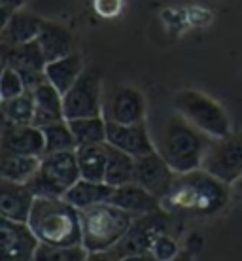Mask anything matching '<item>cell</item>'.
I'll list each match as a JSON object with an SVG mask.
<instances>
[{
    "instance_id": "1",
    "label": "cell",
    "mask_w": 242,
    "mask_h": 261,
    "mask_svg": "<svg viewBox=\"0 0 242 261\" xmlns=\"http://www.w3.org/2000/svg\"><path fill=\"white\" fill-rule=\"evenodd\" d=\"M150 130L155 150L165 157L174 172L199 169L212 142V137L197 129L174 108L165 116L151 119Z\"/></svg>"
},
{
    "instance_id": "2",
    "label": "cell",
    "mask_w": 242,
    "mask_h": 261,
    "mask_svg": "<svg viewBox=\"0 0 242 261\" xmlns=\"http://www.w3.org/2000/svg\"><path fill=\"white\" fill-rule=\"evenodd\" d=\"M229 188V184L199 167L187 172H176L172 188L161 199V204L169 214L214 216L227 206Z\"/></svg>"
},
{
    "instance_id": "3",
    "label": "cell",
    "mask_w": 242,
    "mask_h": 261,
    "mask_svg": "<svg viewBox=\"0 0 242 261\" xmlns=\"http://www.w3.org/2000/svg\"><path fill=\"white\" fill-rule=\"evenodd\" d=\"M29 225L44 244H84L79 208L65 197H36Z\"/></svg>"
},
{
    "instance_id": "4",
    "label": "cell",
    "mask_w": 242,
    "mask_h": 261,
    "mask_svg": "<svg viewBox=\"0 0 242 261\" xmlns=\"http://www.w3.org/2000/svg\"><path fill=\"white\" fill-rule=\"evenodd\" d=\"M82 242L91 255H102L118 244L131 229L137 216L116 206L114 202H98L79 210Z\"/></svg>"
},
{
    "instance_id": "5",
    "label": "cell",
    "mask_w": 242,
    "mask_h": 261,
    "mask_svg": "<svg viewBox=\"0 0 242 261\" xmlns=\"http://www.w3.org/2000/svg\"><path fill=\"white\" fill-rule=\"evenodd\" d=\"M174 110L197 129L212 138L227 137L231 133V118L220 102L197 89H182L174 95Z\"/></svg>"
},
{
    "instance_id": "6",
    "label": "cell",
    "mask_w": 242,
    "mask_h": 261,
    "mask_svg": "<svg viewBox=\"0 0 242 261\" xmlns=\"http://www.w3.org/2000/svg\"><path fill=\"white\" fill-rule=\"evenodd\" d=\"M79 165L76 150L53 151L40 157V167L26 186L34 191V195L65 197V193L78 182Z\"/></svg>"
},
{
    "instance_id": "7",
    "label": "cell",
    "mask_w": 242,
    "mask_h": 261,
    "mask_svg": "<svg viewBox=\"0 0 242 261\" xmlns=\"http://www.w3.org/2000/svg\"><path fill=\"white\" fill-rule=\"evenodd\" d=\"M167 214L169 212L161 208L150 214L138 216L132 222L131 229L127 231V235L102 255L104 257H153L151 250L157 237L167 233L165 231L169 225Z\"/></svg>"
},
{
    "instance_id": "8",
    "label": "cell",
    "mask_w": 242,
    "mask_h": 261,
    "mask_svg": "<svg viewBox=\"0 0 242 261\" xmlns=\"http://www.w3.org/2000/svg\"><path fill=\"white\" fill-rule=\"evenodd\" d=\"M201 167L233 186L242 176V135L229 133L227 137L212 138Z\"/></svg>"
},
{
    "instance_id": "9",
    "label": "cell",
    "mask_w": 242,
    "mask_h": 261,
    "mask_svg": "<svg viewBox=\"0 0 242 261\" xmlns=\"http://www.w3.org/2000/svg\"><path fill=\"white\" fill-rule=\"evenodd\" d=\"M63 106L66 119L104 116L100 78L93 70H84L76 84L63 95Z\"/></svg>"
},
{
    "instance_id": "10",
    "label": "cell",
    "mask_w": 242,
    "mask_h": 261,
    "mask_svg": "<svg viewBox=\"0 0 242 261\" xmlns=\"http://www.w3.org/2000/svg\"><path fill=\"white\" fill-rule=\"evenodd\" d=\"M2 63L19 72L25 82V87L31 91L47 80V59L40 47L38 40H31L25 44H13V46L2 44Z\"/></svg>"
},
{
    "instance_id": "11",
    "label": "cell",
    "mask_w": 242,
    "mask_h": 261,
    "mask_svg": "<svg viewBox=\"0 0 242 261\" xmlns=\"http://www.w3.org/2000/svg\"><path fill=\"white\" fill-rule=\"evenodd\" d=\"M40 248V239L29 222L2 218L0 222V257L2 259H34Z\"/></svg>"
},
{
    "instance_id": "12",
    "label": "cell",
    "mask_w": 242,
    "mask_h": 261,
    "mask_svg": "<svg viewBox=\"0 0 242 261\" xmlns=\"http://www.w3.org/2000/svg\"><path fill=\"white\" fill-rule=\"evenodd\" d=\"M44 133L34 123H15L2 118L0 129V153L19 155H44Z\"/></svg>"
},
{
    "instance_id": "13",
    "label": "cell",
    "mask_w": 242,
    "mask_h": 261,
    "mask_svg": "<svg viewBox=\"0 0 242 261\" xmlns=\"http://www.w3.org/2000/svg\"><path fill=\"white\" fill-rule=\"evenodd\" d=\"M174 176H176L174 169L165 161V157L157 150L137 157V161H135V178H132V182L140 184L142 188L151 191L159 199H163L170 191Z\"/></svg>"
},
{
    "instance_id": "14",
    "label": "cell",
    "mask_w": 242,
    "mask_h": 261,
    "mask_svg": "<svg viewBox=\"0 0 242 261\" xmlns=\"http://www.w3.org/2000/svg\"><path fill=\"white\" fill-rule=\"evenodd\" d=\"M146 114L144 95L131 85H118L104 106V118L116 123H140L148 119Z\"/></svg>"
},
{
    "instance_id": "15",
    "label": "cell",
    "mask_w": 242,
    "mask_h": 261,
    "mask_svg": "<svg viewBox=\"0 0 242 261\" xmlns=\"http://www.w3.org/2000/svg\"><path fill=\"white\" fill-rule=\"evenodd\" d=\"M106 142L119 148V150L127 151V153H131L132 157L146 155V153L155 150L148 119L140 121V123H116V121H108Z\"/></svg>"
},
{
    "instance_id": "16",
    "label": "cell",
    "mask_w": 242,
    "mask_h": 261,
    "mask_svg": "<svg viewBox=\"0 0 242 261\" xmlns=\"http://www.w3.org/2000/svg\"><path fill=\"white\" fill-rule=\"evenodd\" d=\"M34 201H36V195L26 184L0 178V214L2 218L29 222Z\"/></svg>"
},
{
    "instance_id": "17",
    "label": "cell",
    "mask_w": 242,
    "mask_h": 261,
    "mask_svg": "<svg viewBox=\"0 0 242 261\" xmlns=\"http://www.w3.org/2000/svg\"><path fill=\"white\" fill-rule=\"evenodd\" d=\"M110 202H114L119 208L135 214L137 218L163 208L161 199L155 197L151 191H148L146 188H142L137 182H129L114 188V191H112L110 195Z\"/></svg>"
},
{
    "instance_id": "18",
    "label": "cell",
    "mask_w": 242,
    "mask_h": 261,
    "mask_svg": "<svg viewBox=\"0 0 242 261\" xmlns=\"http://www.w3.org/2000/svg\"><path fill=\"white\" fill-rule=\"evenodd\" d=\"M33 93H34V105H36L34 125L44 127V125L66 119L65 106H63V93L55 85H51L46 80L38 87H34Z\"/></svg>"
},
{
    "instance_id": "19",
    "label": "cell",
    "mask_w": 242,
    "mask_h": 261,
    "mask_svg": "<svg viewBox=\"0 0 242 261\" xmlns=\"http://www.w3.org/2000/svg\"><path fill=\"white\" fill-rule=\"evenodd\" d=\"M44 19L36 13H31L19 8L2 23V44L13 46V44H25L38 38L40 27Z\"/></svg>"
},
{
    "instance_id": "20",
    "label": "cell",
    "mask_w": 242,
    "mask_h": 261,
    "mask_svg": "<svg viewBox=\"0 0 242 261\" xmlns=\"http://www.w3.org/2000/svg\"><path fill=\"white\" fill-rule=\"evenodd\" d=\"M36 40H38L40 47H42V51L46 55L47 63L59 59V57H65V55L74 51L72 33L65 25H61V23H53V21L44 19Z\"/></svg>"
},
{
    "instance_id": "21",
    "label": "cell",
    "mask_w": 242,
    "mask_h": 261,
    "mask_svg": "<svg viewBox=\"0 0 242 261\" xmlns=\"http://www.w3.org/2000/svg\"><path fill=\"white\" fill-rule=\"evenodd\" d=\"M85 66L84 59L78 51H72L65 55V57H59L55 61H49L46 65V78L51 85H55L63 95H65L74 84L76 80L84 74Z\"/></svg>"
},
{
    "instance_id": "22",
    "label": "cell",
    "mask_w": 242,
    "mask_h": 261,
    "mask_svg": "<svg viewBox=\"0 0 242 261\" xmlns=\"http://www.w3.org/2000/svg\"><path fill=\"white\" fill-rule=\"evenodd\" d=\"M112 191H114V188H112L110 184L79 178L78 182L65 193V199H68L76 208L84 210L87 206L98 204V202L110 201Z\"/></svg>"
},
{
    "instance_id": "23",
    "label": "cell",
    "mask_w": 242,
    "mask_h": 261,
    "mask_svg": "<svg viewBox=\"0 0 242 261\" xmlns=\"http://www.w3.org/2000/svg\"><path fill=\"white\" fill-rule=\"evenodd\" d=\"M76 157H78L79 174H82V178L104 182L106 161H108L106 142L78 146V148H76Z\"/></svg>"
},
{
    "instance_id": "24",
    "label": "cell",
    "mask_w": 242,
    "mask_h": 261,
    "mask_svg": "<svg viewBox=\"0 0 242 261\" xmlns=\"http://www.w3.org/2000/svg\"><path fill=\"white\" fill-rule=\"evenodd\" d=\"M106 151H108V161H106L104 182L110 184L112 188L132 182L137 157H132L131 153L119 150V148H116V146H112L108 142H106Z\"/></svg>"
},
{
    "instance_id": "25",
    "label": "cell",
    "mask_w": 242,
    "mask_h": 261,
    "mask_svg": "<svg viewBox=\"0 0 242 261\" xmlns=\"http://www.w3.org/2000/svg\"><path fill=\"white\" fill-rule=\"evenodd\" d=\"M40 167V155L0 153V178L26 184Z\"/></svg>"
},
{
    "instance_id": "26",
    "label": "cell",
    "mask_w": 242,
    "mask_h": 261,
    "mask_svg": "<svg viewBox=\"0 0 242 261\" xmlns=\"http://www.w3.org/2000/svg\"><path fill=\"white\" fill-rule=\"evenodd\" d=\"M68 123H70V129H72L78 146L106 142L108 121H106L104 116H89V118L68 119Z\"/></svg>"
},
{
    "instance_id": "27",
    "label": "cell",
    "mask_w": 242,
    "mask_h": 261,
    "mask_svg": "<svg viewBox=\"0 0 242 261\" xmlns=\"http://www.w3.org/2000/svg\"><path fill=\"white\" fill-rule=\"evenodd\" d=\"M2 118L15 121V123H34V114H36V105H34V93L31 89L23 91L17 97L2 100Z\"/></svg>"
},
{
    "instance_id": "28",
    "label": "cell",
    "mask_w": 242,
    "mask_h": 261,
    "mask_svg": "<svg viewBox=\"0 0 242 261\" xmlns=\"http://www.w3.org/2000/svg\"><path fill=\"white\" fill-rule=\"evenodd\" d=\"M40 129L44 133V142H46L44 153L76 150V148H78V142H76V138H74V133H72V129H70L68 119L44 125V127H40Z\"/></svg>"
},
{
    "instance_id": "29",
    "label": "cell",
    "mask_w": 242,
    "mask_h": 261,
    "mask_svg": "<svg viewBox=\"0 0 242 261\" xmlns=\"http://www.w3.org/2000/svg\"><path fill=\"white\" fill-rule=\"evenodd\" d=\"M89 250L84 244H44L40 242V248L34 259H87Z\"/></svg>"
},
{
    "instance_id": "30",
    "label": "cell",
    "mask_w": 242,
    "mask_h": 261,
    "mask_svg": "<svg viewBox=\"0 0 242 261\" xmlns=\"http://www.w3.org/2000/svg\"><path fill=\"white\" fill-rule=\"evenodd\" d=\"M23 91H26V87L19 72L8 65L2 66V78H0V97H2V100L17 97Z\"/></svg>"
},
{
    "instance_id": "31",
    "label": "cell",
    "mask_w": 242,
    "mask_h": 261,
    "mask_svg": "<svg viewBox=\"0 0 242 261\" xmlns=\"http://www.w3.org/2000/svg\"><path fill=\"white\" fill-rule=\"evenodd\" d=\"M25 0H2V23L12 15L15 10H19L23 6Z\"/></svg>"
},
{
    "instance_id": "32",
    "label": "cell",
    "mask_w": 242,
    "mask_h": 261,
    "mask_svg": "<svg viewBox=\"0 0 242 261\" xmlns=\"http://www.w3.org/2000/svg\"><path fill=\"white\" fill-rule=\"evenodd\" d=\"M231 188H233V191H235L236 195H240V197H242V176L238 178V180H236V182L233 184Z\"/></svg>"
}]
</instances>
